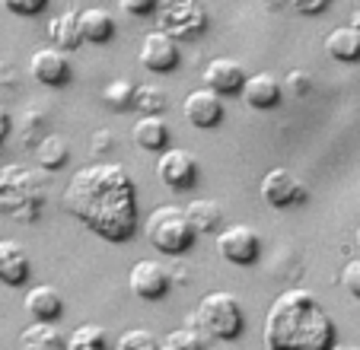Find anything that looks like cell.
<instances>
[{"instance_id":"1","label":"cell","mask_w":360,"mask_h":350,"mask_svg":"<svg viewBox=\"0 0 360 350\" xmlns=\"http://www.w3.org/2000/svg\"><path fill=\"white\" fill-rule=\"evenodd\" d=\"M64 210L77 223L105 239L122 245L137 236V188L134 179L122 162H89L70 175L61 197Z\"/></svg>"},{"instance_id":"2","label":"cell","mask_w":360,"mask_h":350,"mask_svg":"<svg viewBox=\"0 0 360 350\" xmlns=\"http://www.w3.org/2000/svg\"><path fill=\"white\" fill-rule=\"evenodd\" d=\"M262 337L268 350H332L338 344V328L316 293L290 287L268 306Z\"/></svg>"},{"instance_id":"3","label":"cell","mask_w":360,"mask_h":350,"mask_svg":"<svg viewBox=\"0 0 360 350\" xmlns=\"http://www.w3.org/2000/svg\"><path fill=\"white\" fill-rule=\"evenodd\" d=\"M48 197V172L26 162L0 169V214L16 223H35Z\"/></svg>"},{"instance_id":"4","label":"cell","mask_w":360,"mask_h":350,"mask_svg":"<svg viewBox=\"0 0 360 350\" xmlns=\"http://www.w3.org/2000/svg\"><path fill=\"white\" fill-rule=\"evenodd\" d=\"M191 328L211 341H236L245 331V312L230 290H214L201 297L195 316H191Z\"/></svg>"},{"instance_id":"5","label":"cell","mask_w":360,"mask_h":350,"mask_svg":"<svg viewBox=\"0 0 360 350\" xmlns=\"http://www.w3.org/2000/svg\"><path fill=\"white\" fill-rule=\"evenodd\" d=\"M143 236H147V242L157 252H163V255H169V258H179V255H185V252H191L198 233L191 229L182 207L163 204V207H153L147 214V220H143Z\"/></svg>"},{"instance_id":"6","label":"cell","mask_w":360,"mask_h":350,"mask_svg":"<svg viewBox=\"0 0 360 350\" xmlns=\"http://www.w3.org/2000/svg\"><path fill=\"white\" fill-rule=\"evenodd\" d=\"M211 26V13L204 0H160L157 29L176 41H198Z\"/></svg>"},{"instance_id":"7","label":"cell","mask_w":360,"mask_h":350,"mask_svg":"<svg viewBox=\"0 0 360 350\" xmlns=\"http://www.w3.org/2000/svg\"><path fill=\"white\" fill-rule=\"evenodd\" d=\"M259 195H262V201L274 210H290V207H300V204L309 201V188L303 185V179L293 175L290 169H284V166L268 169L265 179L259 182Z\"/></svg>"},{"instance_id":"8","label":"cell","mask_w":360,"mask_h":350,"mask_svg":"<svg viewBox=\"0 0 360 350\" xmlns=\"http://www.w3.org/2000/svg\"><path fill=\"white\" fill-rule=\"evenodd\" d=\"M217 255L224 258L226 264L249 268V264H255L262 255V236L249 223H233V226L217 233Z\"/></svg>"},{"instance_id":"9","label":"cell","mask_w":360,"mask_h":350,"mask_svg":"<svg viewBox=\"0 0 360 350\" xmlns=\"http://www.w3.org/2000/svg\"><path fill=\"white\" fill-rule=\"evenodd\" d=\"M157 175H160V182H163L169 191H191L198 185L201 169H198L195 153L166 147L163 153L157 156Z\"/></svg>"},{"instance_id":"10","label":"cell","mask_w":360,"mask_h":350,"mask_svg":"<svg viewBox=\"0 0 360 350\" xmlns=\"http://www.w3.org/2000/svg\"><path fill=\"white\" fill-rule=\"evenodd\" d=\"M137 58H141L143 70H150V74H172V70L182 64V48H179L176 39H169L166 32L153 29V32L143 35Z\"/></svg>"},{"instance_id":"11","label":"cell","mask_w":360,"mask_h":350,"mask_svg":"<svg viewBox=\"0 0 360 350\" xmlns=\"http://www.w3.org/2000/svg\"><path fill=\"white\" fill-rule=\"evenodd\" d=\"M128 280H131V293H134L137 299H143V303H157V299H163L172 287L169 268H163V264L153 261V258H141V261L131 268Z\"/></svg>"},{"instance_id":"12","label":"cell","mask_w":360,"mask_h":350,"mask_svg":"<svg viewBox=\"0 0 360 350\" xmlns=\"http://www.w3.org/2000/svg\"><path fill=\"white\" fill-rule=\"evenodd\" d=\"M29 74L32 80H39L41 86H68L70 77H74V67H70L68 51L61 48H35L32 58H29Z\"/></svg>"},{"instance_id":"13","label":"cell","mask_w":360,"mask_h":350,"mask_svg":"<svg viewBox=\"0 0 360 350\" xmlns=\"http://www.w3.org/2000/svg\"><path fill=\"white\" fill-rule=\"evenodd\" d=\"M182 115H185V122H188L191 128L211 131V128H217V124L224 122L226 108H224V99H220L214 89L201 86V89H191V93L185 96Z\"/></svg>"},{"instance_id":"14","label":"cell","mask_w":360,"mask_h":350,"mask_svg":"<svg viewBox=\"0 0 360 350\" xmlns=\"http://www.w3.org/2000/svg\"><path fill=\"white\" fill-rule=\"evenodd\" d=\"M239 96H243V102L249 108H255V112H268V108H278L281 99H284V86H281V80L274 74H249L243 83V89H239Z\"/></svg>"},{"instance_id":"15","label":"cell","mask_w":360,"mask_h":350,"mask_svg":"<svg viewBox=\"0 0 360 350\" xmlns=\"http://www.w3.org/2000/svg\"><path fill=\"white\" fill-rule=\"evenodd\" d=\"M32 277V258L26 245L16 239H0V283L4 287H22Z\"/></svg>"},{"instance_id":"16","label":"cell","mask_w":360,"mask_h":350,"mask_svg":"<svg viewBox=\"0 0 360 350\" xmlns=\"http://www.w3.org/2000/svg\"><path fill=\"white\" fill-rule=\"evenodd\" d=\"M245 77L249 74H245V67L239 61H233V58H214L204 67V86L214 89L217 96H236L243 89Z\"/></svg>"},{"instance_id":"17","label":"cell","mask_w":360,"mask_h":350,"mask_svg":"<svg viewBox=\"0 0 360 350\" xmlns=\"http://www.w3.org/2000/svg\"><path fill=\"white\" fill-rule=\"evenodd\" d=\"M22 309H26V316L32 322H58L64 316V297L51 283H39V287H32L26 293Z\"/></svg>"},{"instance_id":"18","label":"cell","mask_w":360,"mask_h":350,"mask_svg":"<svg viewBox=\"0 0 360 350\" xmlns=\"http://www.w3.org/2000/svg\"><path fill=\"white\" fill-rule=\"evenodd\" d=\"M131 141L137 150H147V153H163L169 147V128H166L163 115H141L131 131Z\"/></svg>"},{"instance_id":"19","label":"cell","mask_w":360,"mask_h":350,"mask_svg":"<svg viewBox=\"0 0 360 350\" xmlns=\"http://www.w3.org/2000/svg\"><path fill=\"white\" fill-rule=\"evenodd\" d=\"M48 39L51 45L61 51H77L83 45V32H80V10H64V13L48 20Z\"/></svg>"},{"instance_id":"20","label":"cell","mask_w":360,"mask_h":350,"mask_svg":"<svg viewBox=\"0 0 360 350\" xmlns=\"http://www.w3.org/2000/svg\"><path fill=\"white\" fill-rule=\"evenodd\" d=\"M22 350H68V335L58 328V322H32L20 335Z\"/></svg>"},{"instance_id":"21","label":"cell","mask_w":360,"mask_h":350,"mask_svg":"<svg viewBox=\"0 0 360 350\" xmlns=\"http://www.w3.org/2000/svg\"><path fill=\"white\" fill-rule=\"evenodd\" d=\"M80 32H83V41H89V45H105L115 35V16L102 7L80 10Z\"/></svg>"},{"instance_id":"22","label":"cell","mask_w":360,"mask_h":350,"mask_svg":"<svg viewBox=\"0 0 360 350\" xmlns=\"http://www.w3.org/2000/svg\"><path fill=\"white\" fill-rule=\"evenodd\" d=\"M185 216H188L191 229H195L198 236H211V233H217V229L224 226V210H220V204L211 201V197L191 201L188 207H185Z\"/></svg>"},{"instance_id":"23","label":"cell","mask_w":360,"mask_h":350,"mask_svg":"<svg viewBox=\"0 0 360 350\" xmlns=\"http://www.w3.org/2000/svg\"><path fill=\"white\" fill-rule=\"evenodd\" d=\"M326 51L332 61L341 64H357L360 61V32H354L351 26H338L326 35Z\"/></svg>"},{"instance_id":"24","label":"cell","mask_w":360,"mask_h":350,"mask_svg":"<svg viewBox=\"0 0 360 350\" xmlns=\"http://www.w3.org/2000/svg\"><path fill=\"white\" fill-rule=\"evenodd\" d=\"M70 160V143L61 134H45L35 143V162H39L41 172H58L64 169Z\"/></svg>"},{"instance_id":"25","label":"cell","mask_w":360,"mask_h":350,"mask_svg":"<svg viewBox=\"0 0 360 350\" xmlns=\"http://www.w3.org/2000/svg\"><path fill=\"white\" fill-rule=\"evenodd\" d=\"M68 350H109L105 328H99L96 322H86V325H80V328H74L68 335Z\"/></svg>"},{"instance_id":"26","label":"cell","mask_w":360,"mask_h":350,"mask_svg":"<svg viewBox=\"0 0 360 350\" xmlns=\"http://www.w3.org/2000/svg\"><path fill=\"white\" fill-rule=\"evenodd\" d=\"M166 105H169V93L163 86H153V83H143V86H134V105L141 115H163Z\"/></svg>"},{"instance_id":"27","label":"cell","mask_w":360,"mask_h":350,"mask_svg":"<svg viewBox=\"0 0 360 350\" xmlns=\"http://www.w3.org/2000/svg\"><path fill=\"white\" fill-rule=\"evenodd\" d=\"M102 102L109 108H115V112H128L131 105H134V86H131L128 80H112L102 86Z\"/></svg>"},{"instance_id":"28","label":"cell","mask_w":360,"mask_h":350,"mask_svg":"<svg viewBox=\"0 0 360 350\" xmlns=\"http://www.w3.org/2000/svg\"><path fill=\"white\" fill-rule=\"evenodd\" d=\"M160 350H204V337L195 328H176L160 337Z\"/></svg>"},{"instance_id":"29","label":"cell","mask_w":360,"mask_h":350,"mask_svg":"<svg viewBox=\"0 0 360 350\" xmlns=\"http://www.w3.org/2000/svg\"><path fill=\"white\" fill-rule=\"evenodd\" d=\"M115 350H160V341L147 328H131L118 337Z\"/></svg>"},{"instance_id":"30","label":"cell","mask_w":360,"mask_h":350,"mask_svg":"<svg viewBox=\"0 0 360 350\" xmlns=\"http://www.w3.org/2000/svg\"><path fill=\"white\" fill-rule=\"evenodd\" d=\"M41 124H45V112H39V108H26V112H22V147H29V143H39V131H41Z\"/></svg>"},{"instance_id":"31","label":"cell","mask_w":360,"mask_h":350,"mask_svg":"<svg viewBox=\"0 0 360 350\" xmlns=\"http://www.w3.org/2000/svg\"><path fill=\"white\" fill-rule=\"evenodd\" d=\"M0 4L13 16H39V13H45V7H48V0H0Z\"/></svg>"},{"instance_id":"32","label":"cell","mask_w":360,"mask_h":350,"mask_svg":"<svg viewBox=\"0 0 360 350\" xmlns=\"http://www.w3.org/2000/svg\"><path fill=\"white\" fill-rule=\"evenodd\" d=\"M281 86H284V93H290V96H306L313 89V77L306 74V70H290Z\"/></svg>"},{"instance_id":"33","label":"cell","mask_w":360,"mask_h":350,"mask_svg":"<svg viewBox=\"0 0 360 350\" xmlns=\"http://www.w3.org/2000/svg\"><path fill=\"white\" fill-rule=\"evenodd\" d=\"M341 287H345L354 299H360V258L345 264V271H341Z\"/></svg>"},{"instance_id":"34","label":"cell","mask_w":360,"mask_h":350,"mask_svg":"<svg viewBox=\"0 0 360 350\" xmlns=\"http://www.w3.org/2000/svg\"><path fill=\"white\" fill-rule=\"evenodd\" d=\"M287 7L300 16H322L332 7V0H287Z\"/></svg>"},{"instance_id":"35","label":"cell","mask_w":360,"mask_h":350,"mask_svg":"<svg viewBox=\"0 0 360 350\" xmlns=\"http://www.w3.org/2000/svg\"><path fill=\"white\" fill-rule=\"evenodd\" d=\"M157 4H160V0H118L122 13L137 16V20H143V16H153V13H157Z\"/></svg>"},{"instance_id":"36","label":"cell","mask_w":360,"mask_h":350,"mask_svg":"<svg viewBox=\"0 0 360 350\" xmlns=\"http://www.w3.org/2000/svg\"><path fill=\"white\" fill-rule=\"evenodd\" d=\"M112 143H115L112 131H96V134H93V150H96V153H109Z\"/></svg>"},{"instance_id":"37","label":"cell","mask_w":360,"mask_h":350,"mask_svg":"<svg viewBox=\"0 0 360 350\" xmlns=\"http://www.w3.org/2000/svg\"><path fill=\"white\" fill-rule=\"evenodd\" d=\"M10 131H13V118H10L7 108L0 105V147H4V141L10 137Z\"/></svg>"},{"instance_id":"38","label":"cell","mask_w":360,"mask_h":350,"mask_svg":"<svg viewBox=\"0 0 360 350\" xmlns=\"http://www.w3.org/2000/svg\"><path fill=\"white\" fill-rule=\"evenodd\" d=\"M284 4H287V0H262V7H265V10H281Z\"/></svg>"},{"instance_id":"39","label":"cell","mask_w":360,"mask_h":350,"mask_svg":"<svg viewBox=\"0 0 360 350\" xmlns=\"http://www.w3.org/2000/svg\"><path fill=\"white\" fill-rule=\"evenodd\" d=\"M351 29H354V32H360V7L354 10V16H351Z\"/></svg>"},{"instance_id":"40","label":"cell","mask_w":360,"mask_h":350,"mask_svg":"<svg viewBox=\"0 0 360 350\" xmlns=\"http://www.w3.org/2000/svg\"><path fill=\"white\" fill-rule=\"evenodd\" d=\"M332 350H360V347H357V344H335Z\"/></svg>"},{"instance_id":"41","label":"cell","mask_w":360,"mask_h":350,"mask_svg":"<svg viewBox=\"0 0 360 350\" xmlns=\"http://www.w3.org/2000/svg\"><path fill=\"white\" fill-rule=\"evenodd\" d=\"M357 245H360V226H357Z\"/></svg>"}]
</instances>
